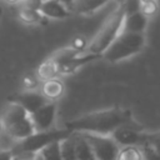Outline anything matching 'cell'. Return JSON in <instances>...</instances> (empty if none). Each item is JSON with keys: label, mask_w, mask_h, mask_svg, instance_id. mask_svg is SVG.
Returning a JSON list of instances; mask_svg holds the SVG:
<instances>
[{"label": "cell", "mask_w": 160, "mask_h": 160, "mask_svg": "<svg viewBox=\"0 0 160 160\" xmlns=\"http://www.w3.org/2000/svg\"><path fill=\"white\" fill-rule=\"evenodd\" d=\"M132 124L131 112L128 109L111 108L85 114L65 124V129L71 132H85L110 136L120 126Z\"/></svg>", "instance_id": "obj_1"}, {"label": "cell", "mask_w": 160, "mask_h": 160, "mask_svg": "<svg viewBox=\"0 0 160 160\" xmlns=\"http://www.w3.org/2000/svg\"><path fill=\"white\" fill-rule=\"evenodd\" d=\"M125 16H126L125 5L124 2H121L119 4L118 8H115V10L110 12V15L106 18V20L104 21L96 35L86 46V54L102 56V54L108 50V48L121 34Z\"/></svg>", "instance_id": "obj_2"}, {"label": "cell", "mask_w": 160, "mask_h": 160, "mask_svg": "<svg viewBox=\"0 0 160 160\" xmlns=\"http://www.w3.org/2000/svg\"><path fill=\"white\" fill-rule=\"evenodd\" d=\"M4 131L15 141L24 140L35 132L30 115L19 105L10 102L1 119Z\"/></svg>", "instance_id": "obj_3"}, {"label": "cell", "mask_w": 160, "mask_h": 160, "mask_svg": "<svg viewBox=\"0 0 160 160\" xmlns=\"http://www.w3.org/2000/svg\"><path fill=\"white\" fill-rule=\"evenodd\" d=\"M72 132L68 129H58V130H48V131H35L29 138L16 141L11 149L12 155L19 154H38L44 148L49 146L52 142L61 141L69 138Z\"/></svg>", "instance_id": "obj_4"}, {"label": "cell", "mask_w": 160, "mask_h": 160, "mask_svg": "<svg viewBox=\"0 0 160 160\" xmlns=\"http://www.w3.org/2000/svg\"><path fill=\"white\" fill-rule=\"evenodd\" d=\"M145 45L144 34H131V32H121L114 42L108 48V50L102 54V58L109 62H118L120 60L128 59L138 52Z\"/></svg>", "instance_id": "obj_5"}, {"label": "cell", "mask_w": 160, "mask_h": 160, "mask_svg": "<svg viewBox=\"0 0 160 160\" xmlns=\"http://www.w3.org/2000/svg\"><path fill=\"white\" fill-rule=\"evenodd\" d=\"M79 134H81V136L88 141L95 160H116L120 148L111 139V136H102V135H94L85 132H79Z\"/></svg>", "instance_id": "obj_6"}, {"label": "cell", "mask_w": 160, "mask_h": 160, "mask_svg": "<svg viewBox=\"0 0 160 160\" xmlns=\"http://www.w3.org/2000/svg\"><path fill=\"white\" fill-rule=\"evenodd\" d=\"M110 136L119 145V148H125V146L142 148L149 144V139H150V134L145 132L141 129L135 128L132 124L120 126Z\"/></svg>", "instance_id": "obj_7"}, {"label": "cell", "mask_w": 160, "mask_h": 160, "mask_svg": "<svg viewBox=\"0 0 160 160\" xmlns=\"http://www.w3.org/2000/svg\"><path fill=\"white\" fill-rule=\"evenodd\" d=\"M56 116V102L49 101L34 114L30 115L32 126L35 131H48L51 130V126Z\"/></svg>", "instance_id": "obj_8"}, {"label": "cell", "mask_w": 160, "mask_h": 160, "mask_svg": "<svg viewBox=\"0 0 160 160\" xmlns=\"http://www.w3.org/2000/svg\"><path fill=\"white\" fill-rule=\"evenodd\" d=\"M11 102L21 106L29 115L34 114L36 110H39L41 106H44L45 104H48L49 101L42 96V94L40 91H35V90H25L24 92L16 94Z\"/></svg>", "instance_id": "obj_9"}, {"label": "cell", "mask_w": 160, "mask_h": 160, "mask_svg": "<svg viewBox=\"0 0 160 160\" xmlns=\"http://www.w3.org/2000/svg\"><path fill=\"white\" fill-rule=\"evenodd\" d=\"M102 56L99 55H92V54H85V55H76L72 56L65 61H61L59 64H56V70H58V75H69L75 72L78 69L82 68L85 64L92 61V60H98Z\"/></svg>", "instance_id": "obj_10"}, {"label": "cell", "mask_w": 160, "mask_h": 160, "mask_svg": "<svg viewBox=\"0 0 160 160\" xmlns=\"http://www.w3.org/2000/svg\"><path fill=\"white\" fill-rule=\"evenodd\" d=\"M148 26V18L144 16L139 10L126 14L122 31L121 32H131V34H144V30Z\"/></svg>", "instance_id": "obj_11"}, {"label": "cell", "mask_w": 160, "mask_h": 160, "mask_svg": "<svg viewBox=\"0 0 160 160\" xmlns=\"http://www.w3.org/2000/svg\"><path fill=\"white\" fill-rule=\"evenodd\" d=\"M39 11L45 19H65L71 15L61 1H42Z\"/></svg>", "instance_id": "obj_12"}, {"label": "cell", "mask_w": 160, "mask_h": 160, "mask_svg": "<svg viewBox=\"0 0 160 160\" xmlns=\"http://www.w3.org/2000/svg\"><path fill=\"white\" fill-rule=\"evenodd\" d=\"M64 90H65L64 82L59 78L42 81L40 88V92L42 94V96L51 102H55L59 98H61V95L64 94Z\"/></svg>", "instance_id": "obj_13"}, {"label": "cell", "mask_w": 160, "mask_h": 160, "mask_svg": "<svg viewBox=\"0 0 160 160\" xmlns=\"http://www.w3.org/2000/svg\"><path fill=\"white\" fill-rule=\"evenodd\" d=\"M106 1H94V0H79V1H66L64 2L65 8L70 14H89L96 11L104 6Z\"/></svg>", "instance_id": "obj_14"}, {"label": "cell", "mask_w": 160, "mask_h": 160, "mask_svg": "<svg viewBox=\"0 0 160 160\" xmlns=\"http://www.w3.org/2000/svg\"><path fill=\"white\" fill-rule=\"evenodd\" d=\"M72 139H74V145H75L76 160H95L94 154L88 141L81 136V134L72 132Z\"/></svg>", "instance_id": "obj_15"}, {"label": "cell", "mask_w": 160, "mask_h": 160, "mask_svg": "<svg viewBox=\"0 0 160 160\" xmlns=\"http://www.w3.org/2000/svg\"><path fill=\"white\" fill-rule=\"evenodd\" d=\"M19 18L26 24H42L46 21V19L40 14L38 9L30 8L25 2H22V6L19 9Z\"/></svg>", "instance_id": "obj_16"}, {"label": "cell", "mask_w": 160, "mask_h": 160, "mask_svg": "<svg viewBox=\"0 0 160 160\" xmlns=\"http://www.w3.org/2000/svg\"><path fill=\"white\" fill-rule=\"evenodd\" d=\"M38 76L42 81H46V80H51V79L58 78L56 64L51 59H48L46 61H44L39 66V69H38Z\"/></svg>", "instance_id": "obj_17"}, {"label": "cell", "mask_w": 160, "mask_h": 160, "mask_svg": "<svg viewBox=\"0 0 160 160\" xmlns=\"http://www.w3.org/2000/svg\"><path fill=\"white\" fill-rule=\"evenodd\" d=\"M60 152H61L62 160H76L72 134L69 138H66V139L60 141Z\"/></svg>", "instance_id": "obj_18"}, {"label": "cell", "mask_w": 160, "mask_h": 160, "mask_svg": "<svg viewBox=\"0 0 160 160\" xmlns=\"http://www.w3.org/2000/svg\"><path fill=\"white\" fill-rule=\"evenodd\" d=\"M116 160H142L141 148H136V146L120 148Z\"/></svg>", "instance_id": "obj_19"}, {"label": "cell", "mask_w": 160, "mask_h": 160, "mask_svg": "<svg viewBox=\"0 0 160 160\" xmlns=\"http://www.w3.org/2000/svg\"><path fill=\"white\" fill-rule=\"evenodd\" d=\"M39 154L44 160H62L60 152V141L50 144L49 146L44 148Z\"/></svg>", "instance_id": "obj_20"}, {"label": "cell", "mask_w": 160, "mask_h": 160, "mask_svg": "<svg viewBox=\"0 0 160 160\" xmlns=\"http://www.w3.org/2000/svg\"><path fill=\"white\" fill-rule=\"evenodd\" d=\"M139 11L144 16H152L158 11V2L156 1H140L139 2Z\"/></svg>", "instance_id": "obj_21"}, {"label": "cell", "mask_w": 160, "mask_h": 160, "mask_svg": "<svg viewBox=\"0 0 160 160\" xmlns=\"http://www.w3.org/2000/svg\"><path fill=\"white\" fill-rule=\"evenodd\" d=\"M148 145L160 156V132L150 134V139H149V144Z\"/></svg>", "instance_id": "obj_22"}, {"label": "cell", "mask_w": 160, "mask_h": 160, "mask_svg": "<svg viewBox=\"0 0 160 160\" xmlns=\"http://www.w3.org/2000/svg\"><path fill=\"white\" fill-rule=\"evenodd\" d=\"M141 152H142V160H160V156L149 145L142 146Z\"/></svg>", "instance_id": "obj_23"}, {"label": "cell", "mask_w": 160, "mask_h": 160, "mask_svg": "<svg viewBox=\"0 0 160 160\" xmlns=\"http://www.w3.org/2000/svg\"><path fill=\"white\" fill-rule=\"evenodd\" d=\"M36 154H19L12 158V160H35Z\"/></svg>", "instance_id": "obj_24"}, {"label": "cell", "mask_w": 160, "mask_h": 160, "mask_svg": "<svg viewBox=\"0 0 160 160\" xmlns=\"http://www.w3.org/2000/svg\"><path fill=\"white\" fill-rule=\"evenodd\" d=\"M14 155L11 151H0V160H12Z\"/></svg>", "instance_id": "obj_25"}, {"label": "cell", "mask_w": 160, "mask_h": 160, "mask_svg": "<svg viewBox=\"0 0 160 160\" xmlns=\"http://www.w3.org/2000/svg\"><path fill=\"white\" fill-rule=\"evenodd\" d=\"M35 160H44V159H42V158H41V155L38 152V154L35 155Z\"/></svg>", "instance_id": "obj_26"}, {"label": "cell", "mask_w": 160, "mask_h": 160, "mask_svg": "<svg viewBox=\"0 0 160 160\" xmlns=\"http://www.w3.org/2000/svg\"><path fill=\"white\" fill-rule=\"evenodd\" d=\"M4 131V126H2V122H1V120H0V134Z\"/></svg>", "instance_id": "obj_27"}, {"label": "cell", "mask_w": 160, "mask_h": 160, "mask_svg": "<svg viewBox=\"0 0 160 160\" xmlns=\"http://www.w3.org/2000/svg\"><path fill=\"white\" fill-rule=\"evenodd\" d=\"M1 15H2V9H1V6H0V19H1Z\"/></svg>", "instance_id": "obj_28"}]
</instances>
